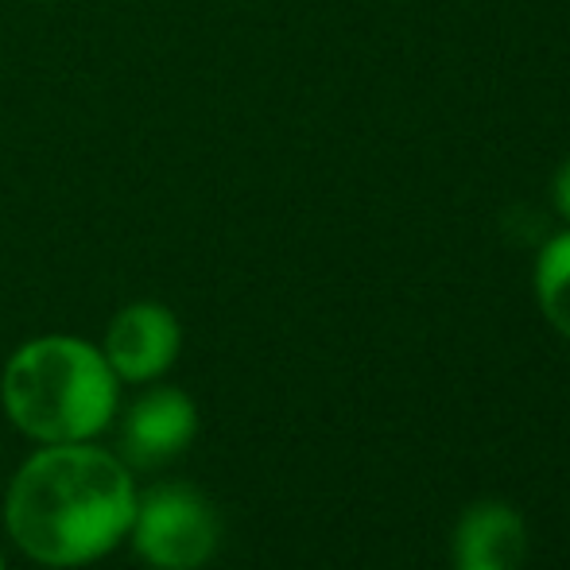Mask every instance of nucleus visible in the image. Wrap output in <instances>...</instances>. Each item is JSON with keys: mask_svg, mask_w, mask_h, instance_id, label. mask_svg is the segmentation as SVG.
Here are the masks:
<instances>
[{"mask_svg": "<svg viewBox=\"0 0 570 570\" xmlns=\"http://www.w3.org/2000/svg\"><path fill=\"white\" fill-rule=\"evenodd\" d=\"M136 493L132 470L98 439L36 446L4 489V532L39 567H90L128 540Z\"/></svg>", "mask_w": 570, "mask_h": 570, "instance_id": "obj_1", "label": "nucleus"}, {"mask_svg": "<svg viewBox=\"0 0 570 570\" xmlns=\"http://www.w3.org/2000/svg\"><path fill=\"white\" fill-rule=\"evenodd\" d=\"M0 407L36 446L94 443L114 428L120 381L101 345L78 334H39L4 361Z\"/></svg>", "mask_w": 570, "mask_h": 570, "instance_id": "obj_2", "label": "nucleus"}, {"mask_svg": "<svg viewBox=\"0 0 570 570\" xmlns=\"http://www.w3.org/2000/svg\"><path fill=\"white\" fill-rule=\"evenodd\" d=\"M128 543L148 570H203L222 548V517L190 481H156L136 493Z\"/></svg>", "mask_w": 570, "mask_h": 570, "instance_id": "obj_3", "label": "nucleus"}, {"mask_svg": "<svg viewBox=\"0 0 570 570\" xmlns=\"http://www.w3.org/2000/svg\"><path fill=\"white\" fill-rule=\"evenodd\" d=\"M117 454L128 470H164L198 435V407L175 384H144L128 407H120L114 428Z\"/></svg>", "mask_w": 570, "mask_h": 570, "instance_id": "obj_4", "label": "nucleus"}, {"mask_svg": "<svg viewBox=\"0 0 570 570\" xmlns=\"http://www.w3.org/2000/svg\"><path fill=\"white\" fill-rule=\"evenodd\" d=\"M109 368L120 384H156L175 368L183 353V326L164 303H128L106 326L101 338Z\"/></svg>", "mask_w": 570, "mask_h": 570, "instance_id": "obj_5", "label": "nucleus"}, {"mask_svg": "<svg viewBox=\"0 0 570 570\" xmlns=\"http://www.w3.org/2000/svg\"><path fill=\"white\" fill-rule=\"evenodd\" d=\"M524 548V520L501 501H478L473 509H465L454 532L458 570H520Z\"/></svg>", "mask_w": 570, "mask_h": 570, "instance_id": "obj_6", "label": "nucleus"}, {"mask_svg": "<svg viewBox=\"0 0 570 570\" xmlns=\"http://www.w3.org/2000/svg\"><path fill=\"white\" fill-rule=\"evenodd\" d=\"M535 299L548 323L570 338V233H559L543 245L535 264Z\"/></svg>", "mask_w": 570, "mask_h": 570, "instance_id": "obj_7", "label": "nucleus"}, {"mask_svg": "<svg viewBox=\"0 0 570 570\" xmlns=\"http://www.w3.org/2000/svg\"><path fill=\"white\" fill-rule=\"evenodd\" d=\"M556 206H559V214L570 222V156L563 159V167L556 171Z\"/></svg>", "mask_w": 570, "mask_h": 570, "instance_id": "obj_8", "label": "nucleus"}, {"mask_svg": "<svg viewBox=\"0 0 570 570\" xmlns=\"http://www.w3.org/2000/svg\"><path fill=\"white\" fill-rule=\"evenodd\" d=\"M0 570H8V559H4V551H0Z\"/></svg>", "mask_w": 570, "mask_h": 570, "instance_id": "obj_9", "label": "nucleus"}]
</instances>
